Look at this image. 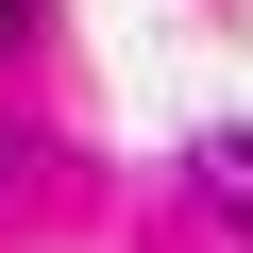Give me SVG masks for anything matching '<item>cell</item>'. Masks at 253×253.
I'll use <instances>...</instances> for the list:
<instances>
[{
    "label": "cell",
    "instance_id": "1",
    "mask_svg": "<svg viewBox=\"0 0 253 253\" xmlns=\"http://www.w3.org/2000/svg\"><path fill=\"white\" fill-rule=\"evenodd\" d=\"M17 17H34V0H0V34H17Z\"/></svg>",
    "mask_w": 253,
    "mask_h": 253
}]
</instances>
